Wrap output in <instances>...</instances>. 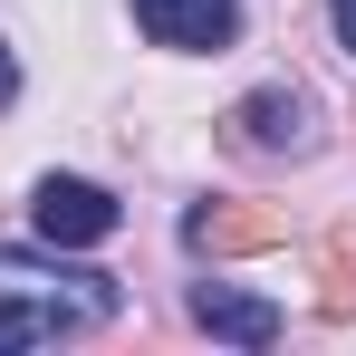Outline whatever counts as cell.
I'll return each instance as SVG.
<instances>
[{
    "label": "cell",
    "instance_id": "cell-1",
    "mask_svg": "<svg viewBox=\"0 0 356 356\" xmlns=\"http://www.w3.org/2000/svg\"><path fill=\"white\" fill-rule=\"evenodd\" d=\"M125 308V289L87 260H29V250H0V356L58 347V337H87Z\"/></svg>",
    "mask_w": 356,
    "mask_h": 356
},
{
    "label": "cell",
    "instance_id": "cell-2",
    "mask_svg": "<svg viewBox=\"0 0 356 356\" xmlns=\"http://www.w3.org/2000/svg\"><path fill=\"white\" fill-rule=\"evenodd\" d=\"M29 222H39V241L49 250H97V241H116V193L106 183H87V174H49L39 193H29Z\"/></svg>",
    "mask_w": 356,
    "mask_h": 356
},
{
    "label": "cell",
    "instance_id": "cell-3",
    "mask_svg": "<svg viewBox=\"0 0 356 356\" xmlns=\"http://www.w3.org/2000/svg\"><path fill=\"white\" fill-rule=\"evenodd\" d=\"M135 29L154 49H232L241 39V0H135Z\"/></svg>",
    "mask_w": 356,
    "mask_h": 356
},
{
    "label": "cell",
    "instance_id": "cell-4",
    "mask_svg": "<svg viewBox=\"0 0 356 356\" xmlns=\"http://www.w3.org/2000/svg\"><path fill=\"white\" fill-rule=\"evenodd\" d=\"M193 318H202L212 337H232V347H280V327H289L270 298L232 289V280H193Z\"/></svg>",
    "mask_w": 356,
    "mask_h": 356
},
{
    "label": "cell",
    "instance_id": "cell-5",
    "mask_svg": "<svg viewBox=\"0 0 356 356\" xmlns=\"http://www.w3.org/2000/svg\"><path fill=\"white\" fill-rule=\"evenodd\" d=\"M232 125H241L250 154H298V145H308V97L260 87V97H241V106H232Z\"/></svg>",
    "mask_w": 356,
    "mask_h": 356
},
{
    "label": "cell",
    "instance_id": "cell-6",
    "mask_svg": "<svg viewBox=\"0 0 356 356\" xmlns=\"http://www.w3.org/2000/svg\"><path fill=\"white\" fill-rule=\"evenodd\" d=\"M183 241H193V250H250V241H270V222H250V212H212V202H202V212L183 222Z\"/></svg>",
    "mask_w": 356,
    "mask_h": 356
},
{
    "label": "cell",
    "instance_id": "cell-7",
    "mask_svg": "<svg viewBox=\"0 0 356 356\" xmlns=\"http://www.w3.org/2000/svg\"><path fill=\"white\" fill-rule=\"evenodd\" d=\"M327 10H337V49L356 58V0H327Z\"/></svg>",
    "mask_w": 356,
    "mask_h": 356
},
{
    "label": "cell",
    "instance_id": "cell-8",
    "mask_svg": "<svg viewBox=\"0 0 356 356\" xmlns=\"http://www.w3.org/2000/svg\"><path fill=\"white\" fill-rule=\"evenodd\" d=\"M10 97H19V58L0 49V106H10Z\"/></svg>",
    "mask_w": 356,
    "mask_h": 356
}]
</instances>
